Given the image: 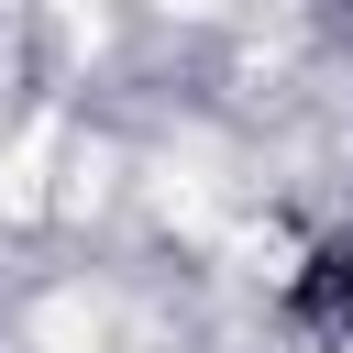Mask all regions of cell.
<instances>
[{
  "mask_svg": "<svg viewBox=\"0 0 353 353\" xmlns=\"http://www.w3.org/2000/svg\"><path fill=\"white\" fill-rule=\"evenodd\" d=\"M276 309H287V331L353 353V221H331V232L298 243V265L276 276Z\"/></svg>",
  "mask_w": 353,
  "mask_h": 353,
  "instance_id": "1",
  "label": "cell"
}]
</instances>
